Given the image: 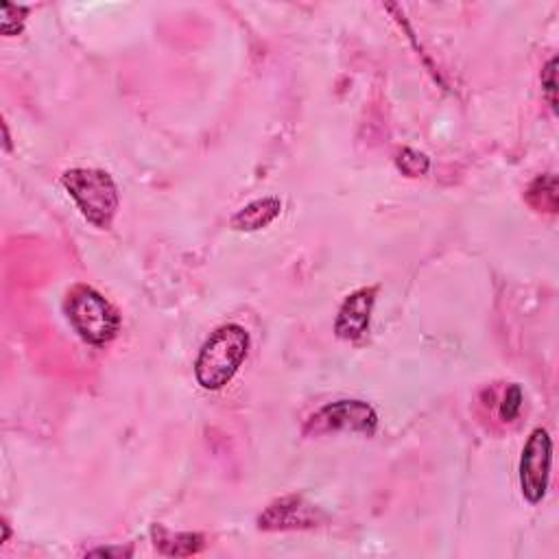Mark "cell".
Masks as SVG:
<instances>
[{
  "instance_id": "4",
  "label": "cell",
  "mask_w": 559,
  "mask_h": 559,
  "mask_svg": "<svg viewBox=\"0 0 559 559\" xmlns=\"http://www.w3.org/2000/svg\"><path fill=\"white\" fill-rule=\"evenodd\" d=\"M378 426V415L367 402L361 400H339L330 402L326 407L315 411L308 418L304 433L306 435H324L335 431H350L372 435Z\"/></svg>"
},
{
  "instance_id": "10",
  "label": "cell",
  "mask_w": 559,
  "mask_h": 559,
  "mask_svg": "<svg viewBox=\"0 0 559 559\" xmlns=\"http://www.w3.org/2000/svg\"><path fill=\"white\" fill-rule=\"evenodd\" d=\"M527 201L538 210V212H557L559 204V193H557V177L553 173L540 175L529 190H527Z\"/></svg>"
},
{
  "instance_id": "5",
  "label": "cell",
  "mask_w": 559,
  "mask_h": 559,
  "mask_svg": "<svg viewBox=\"0 0 559 559\" xmlns=\"http://www.w3.org/2000/svg\"><path fill=\"white\" fill-rule=\"evenodd\" d=\"M551 463H553V439L546 428H535L527 439L520 459L522 496H525L531 505H538L544 501L546 490H549Z\"/></svg>"
},
{
  "instance_id": "1",
  "label": "cell",
  "mask_w": 559,
  "mask_h": 559,
  "mask_svg": "<svg viewBox=\"0 0 559 559\" xmlns=\"http://www.w3.org/2000/svg\"><path fill=\"white\" fill-rule=\"evenodd\" d=\"M249 335L239 324L214 330L195 361V378L206 391H219L241 370L247 359Z\"/></svg>"
},
{
  "instance_id": "14",
  "label": "cell",
  "mask_w": 559,
  "mask_h": 559,
  "mask_svg": "<svg viewBox=\"0 0 559 559\" xmlns=\"http://www.w3.org/2000/svg\"><path fill=\"white\" fill-rule=\"evenodd\" d=\"M27 7H18V5H3V20H0V27H3V33L9 35L11 31V22H16L18 31H22L25 27V16H27Z\"/></svg>"
},
{
  "instance_id": "2",
  "label": "cell",
  "mask_w": 559,
  "mask_h": 559,
  "mask_svg": "<svg viewBox=\"0 0 559 559\" xmlns=\"http://www.w3.org/2000/svg\"><path fill=\"white\" fill-rule=\"evenodd\" d=\"M66 313L70 326L90 346L103 348L121 330V315L105 297L86 284H79L68 293Z\"/></svg>"
},
{
  "instance_id": "13",
  "label": "cell",
  "mask_w": 559,
  "mask_h": 559,
  "mask_svg": "<svg viewBox=\"0 0 559 559\" xmlns=\"http://www.w3.org/2000/svg\"><path fill=\"white\" fill-rule=\"evenodd\" d=\"M542 88H544V94H546V101H549L551 105V110L557 112V97H555V92H557V57H553L549 64L544 66L542 70Z\"/></svg>"
},
{
  "instance_id": "6",
  "label": "cell",
  "mask_w": 559,
  "mask_h": 559,
  "mask_svg": "<svg viewBox=\"0 0 559 559\" xmlns=\"http://www.w3.org/2000/svg\"><path fill=\"white\" fill-rule=\"evenodd\" d=\"M319 522V511L306 503L302 496H284L280 501L271 503L263 514L258 516V529L263 531H295L313 529Z\"/></svg>"
},
{
  "instance_id": "3",
  "label": "cell",
  "mask_w": 559,
  "mask_h": 559,
  "mask_svg": "<svg viewBox=\"0 0 559 559\" xmlns=\"http://www.w3.org/2000/svg\"><path fill=\"white\" fill-rule=\"evenodd\" d=\"M62 184L83 217L101 230L110 228L118 210V188L110 173L101 169H70L62 175Z\"/></svg>"
},
{
  "instance_id": "15",
  "label": "cell",
  "mask_w": 559,
  "mask_h": 559,
  "mask_svg": "<svg viewBox=\"0 0 559 559\" xmlns=\"http://www.w3.org/2000/svg\"><path fill=\"white\" fill-rule=\"evenodd\" d=\"M90 555H116V557H127V555H132V549H97V551H90Z\"/></svg>"
},
{
  "instance_id": "11",
  "label": "cell",
  "mask_w": 559,
  "mask_h": 559,
  "mask_svg": "<svg viewBox=\"0 0 559 559\" xmlns=\"http://www.w3.org/2000/svg\"><path fill=\"white\" fill-rule=\"evenodd\" d=\"M396 164L407 177H420L431 169V160H428L422 151L415 149H402L400 156L396 158Z\"/></svg>"
},
{
  "instance_id": "7",
  "label": "cell",
  "mask_w": 559,
  "mask_h": 559,
  "mask_svg": "<svg viewBox=\"0 0 559 559\" xmlns=\"http://www.w3.org/2000/svg\"><path fill=\"white\" fill-rule=\"evenodd\" d=\"M376 302V287L354 291L346 302L335 321L337 337L343 341H359L367 335L372 321V311Z\"/></svg>"
},
{
  "instance_id": "9",
  "label": "cell",
  "mask_w": 559,
  "mask_h": 559,
  "mask_svg": "<svg viewBox=\"0 0 559 559\" xmlns=\"http://www.w3.org/2000/svg\"><path fill=\"white\" fill-rule=\"evenodd\" d=\"M151 538L162 555H171V557H188L204 549V535L173 533L162 525H153Z\"/></svg>"
},
{
  "instance_id": "12",
  "label": "cell",
  "mask_w": 559,
  "mask_h": 559,
  "mask_svg": "<svg viewBox=\"0 0 559 559\" xmlns=\"http://www.w3.org/2000/svg\"><path fill=\"white\" fill-rule=\"evenodd\" d=\"M520 409H522V389H520V385H511L501 402V418L505 422L516 420Z\"/></svg>"
},
{
  "instance_id": "8",
  "label": "cell",
  "mask_w": 559,
  "mask_h": 559,
  "mask_svg": "<svg viewBox=\"0 0 559 559\" xmlns=\"http://www.w3.org/2000/svg\"><path fill=\"white\" fill-rule=\"evenodd\" d=\"M282 201L278 197H263L247 204L234 214L230 225L236 232H258L280 217Z\"/></svg>"
}]
</instances>
